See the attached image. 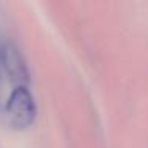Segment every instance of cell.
I'll return each instance as SVG.
<instances>
[{
    "label": "cell",
    "instance_id": "obj_1",
    "mask_svg": "<svg viewBox=\"0 0 148 148\" xmlns=\"http://www.w3.org/2000/svg\"><path fill=\"white\" fill-rule=\"evenodd\" d=\"M8 123L16 131L29 129L37 118V105L27 86H16L5 105Z\"/></svg>",
    "mask_w": 148,
    "mask_h": 148
},
{
    "label": "cell",
    "instance_id": "obj_2",
    "mask_svg": "<svg viewBox=\"0 0 148 148\" xmlns=\"http://www.w3.org/2000/svg\"><path fill=\"white\" fill-rule=\"evenodd\" d=\"M0 62L3 65L7 75L16 86H27L29 84V69L26 65L23 54L11 43H5L0 49Z\"/></svg>",
    "mask_w": 148,
    "mask_h": 148
}]
</instances>
